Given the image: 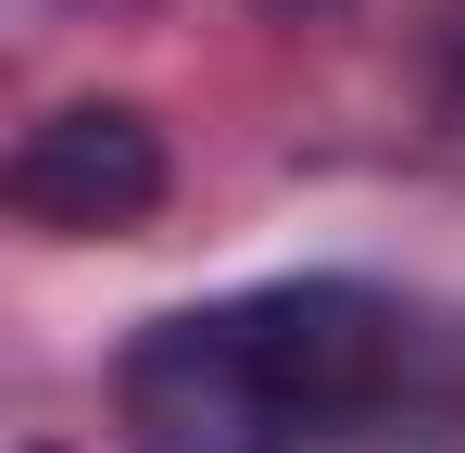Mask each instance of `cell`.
I'll return each instance as SVG.
<instances>
[{
    "label": "cell",
    "mask_w": 465,
    "mask_h": 453,
    "mask_svg": "<svg viewBox=\"0 0 465 453\" xmlns=\"http://www.w3.org/2000/svg\"><path fill=\"white\" fill-rule=\"evenodd\" d=\"M163 202V139L139 101H64L13 151V215L51 239H126Z\"/></svg>",
    "instance_id": "obj_2"
},
{
    "label": "cell",
    "mask_w": 465,
    "mask_h": 453,
    "mask_svg": "<svg viewBox=\"0 0 465 453\" xmlns=\"http://www.w3.org/2000/svg\"><path fill=\"white\" fill-rule=\"evenodd\" d=\"M415 315L365 277H264L176 302L114 366L126 453H340L402 403Z\"/></svg>",
    "instance_id": "obj_1"
},
{
    "label": "cell",
    "mask_w": 465,
    "mask_h": 453,
    "mask_svg": "<svg viewBox=\"0 0 465 453\" xmlns=\"http://www.w3.org/2000/svg\"><path fill=\"white\" fill-rule=\"evenodd\" d=\"M440 101H453V126H465V38H453V64H440Z\"/></svg>",
    "instance_id": "obj_3"
}]
</instances>
